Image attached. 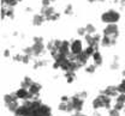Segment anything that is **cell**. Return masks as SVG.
<instances>
[{
  "label": "cell",
  "instance_id": "20",
  "mask_svg": "<svg viewBox=\"0 0 125 116\" xmlns=\"http://www.w3.org/2000/svg\"><path fill=\"white\" fill-rule=\"evenodd\" d=\"M18 2V0H1V5H5L7 7H15Z\"/></svg>",
  "mask_w": 125,
  "mask_h": 116
},
{
  "label": "cell",
  "instance_id": "32",
  "mask_svg": "<svg viewBox=\"0 0 125 116\" xmlns=\"http://www.w3.org/2000/svg\"><path fill=\"white\" fill-rule=\"evenodd\" d=\"M124 108H125V105L124 104H120V103H115L114 104V109H117V110H124Z\"/></svg>",
  "mask_w": 125,
  "mask_h": 116
},
{
  "label": "cell",
  "instance_id": "15",
  "mask_svg": "<svg viewBox=\"0 0 125 116\" xmlns=\"http://www.w3.org/2000/svg\"><path fill=\"white\" fill-rule=\"evenodd\" d=\"M45 16L42 15V13H37V15H35V16L32 17V24L35 25V26H40L43 22H45Z\"/></svg>",
  "mask_w": 125,
  "mask_h": 116
},
{
  "label": "cell",
  "instance_id": "19",
  "mask_svg": "<svg viewBox=\"0 0 125 116\" xmlns=\"http://www.w3.org/2000/svg\"><path fill=\"white\" fill-rule=\"evenodd\" d=\"M32 80H31V78L29 77H25L23 80H22V83H21V87H24V89H29L31 85H32Z\"/></svg>",
  "mask_w": 125,
  "mask_h": 116
},
{
  "label": "cell",
  "instance_id": "38",
  "mask_svg": "<svg viewBox=\"0 0 125 116\" xmlns=\"http://www.w3.org/2000/svg\"><path fill=\"white\" fill-rule=\"evenodd\" d=\"M70 100H71V98L67 96H62V98H60V102H70Z\"/></svg>",
  "mask_w": 125,
  "mask_h": 116
},
{
  "label": "cell",
  "instance_id": "11",
  "mask_svg": "<svg viewBox=\"0 0 125 116\" xmlns=\"http://www.w3.org/2000/svg\"><path fill=\"white\" fill-rule=\"evenodd\" d=\"M70 47H71V43L69 42V41H66V40H64L62 43V46H60V48H59V53L62 54V55H66V56H69L70 55Z\"/></svg>",
  "mask_w": 125,
  "mask_h": 116
},
{
  "label": "cell",
  "instance_id": "23",
  "mask_svg": "<svg viewBox=\"0 0 125 116\" xmlns=\"http://www.w3.org/2000/svg\"><path fill=\"white\" fill-rule=\"evenodd\" d=\"M115 103H120V104L125 105V93H119L115 97Z\"/></svg>",
  "mask_w": 125,
  "mask_h": 116
},
{
  "label": "cell",
  "instance_id": "37",
  "mask_svg": "<svg viewBox=\"0 0 125 116\" xmlns=\"http://www.w3.org/2000/svg\"><path fill=\"white\" fill-rule=\"evenodd\" d=\"M13 60H15V61H19V62H22V60H23V55H18V54H17Z\"/></svg>",
  "mask_w": 125,
  "mask_h": 116
},
{
  "label": "cell",
  "instance_id": "16",
  "mask_svg": "<svg viewBox=\"0 0 125 116\" xmlns=\"http://www.w3.org/2000/svg\"><path fill=\"white\" fill-rule=\"evenodd\" d=\"M93 60H94V65H96V66H101L102 65V56H101V54H100V51L99 50H96L95 53L93 54Z\"/></svg>",
  "mask_w": 125,
  "mask_h": 116
},
{
  "label": "cell",
  "instance_id": "5",
  "mask_svg": "<svg viewBox=\"0 0 125 116\" xmlns=\"http://www.w3.org/2000/svg\"><path fill=\"white\" fill-rule=\"evenodd\" d=\"M104 35H105V36H109V37L117 40V37H118V35H119L118 25H117V24H107L106 28L104 29Z\"/></svg>",
  "mask_w": 125,
  "mask_h": 116
},
{
  "label": "cell",
  "instance_id": "41",
  "mask_svg": "<svg viewBox=\"0 0 125 116\" xmlns=\"http://www.w3.org/2000/svg\"><path fill=\"white\" fill-rule=\"evenodd\" d=\"M53 68H54V69H58V68H60V65H59L58 62H54V64H53Z\"/></svg>",
  "mask_w": 125,
  "mask_h": 116
},
{
  "label": "cell",
  "instance_id": "30",
  "mask_svg": "<svg viewBox=\"0 0 125 116\" xmlns=\"http://www.w3.org/2000/svg\"><path fill=\"white\" fill-rule=\"evenodd\" d=\"M108 116H119V110H117V109H111L108 113Z\"/></svg>",
  "mask_w": 125,
  "mask_h": 116
},
{
  "label": "cell",
  "instance_id": "43",
  "mask_svg": "<svg viewBox=\"0 0 125 116\" xmlns=\"http://www.w3.org/2000/svg\"><path fill=\"white\" fill-rule=\"evenodd\" d=\"M88 1H89L90 4H93V2H95V1H97V0H88Z\"/></svg>",
  "mask_w": 125,
  "mask_h": 116
},
{
  "label": "cell",
  "instance_id": "36",
  "mask_svg": "<svg viewBox=\"0 0 125 116\" xmlns=\"http://www.w3.org/2000/svg\"><path fill=\"white\" fill-rule=\"evenodd\" d=\"M51 0H42V7H48L51 6Z\"/></svg>",
  "mask_w": 125,
  "mask_h": 116
},
{
  "label": "cell",
  "instance_id": "35",
  "mask_svg": "<svg viewBox=\"0 0 125 116\" xmlns=\"http://www.w3.org/2000/svg\"><path fill=\"white\" fill-rule=\"evenodd\" d=\"M24 54L30 55V56H34V55H32V48H31V47H27V48L24 49Z\"/></svg>",
  "mask_w": 125,
  "mask_h": 116
},
{
  "label": "cell",
  "instance_id": "10",
  "mask_svg": "<svg viewBox=\"0 0 125 116\" xmlns=\"http://www.w3.org/2000/svg\"><path fill=\"white\" fill-rule=\"evenodd\" d=\"M101 93H104L106 96H109V97H117L119 95V91H118L117 86H107L105 90L101 91Z\"/></svg>",
  "mask_w": 125,
  "mask_h": 116
},
{
  "label": "cell",
  "instance_id": "40",
  "mask_svg": "<svg viewBox=\"0 0 125 116\" xmlns=\"http://www.w3.org/2000/svg\"><path fill=\"white\" fill-rule=\"evenodd\" d=\"M4 56H5V58H9V56H10V49H5V51H4Z\"/></svg>",
  "mask_w": 125,
  "mask_h": 116
},
{
  "label": "cell",
  "instance_id": "29",
  "mask_svg": "<svg viewBox=\"0 0 125 116\" xmlns=\"http://www.w3.org/2000/svg\"><path fill=\"white\" fill-rule=\"evenodd\" d=\"M47 62L46 61H40V60H36L35 61V65H34V68H39V67H41V66H45Z\"/></svg>",
  "mask_w": 125,
  "mask_h": 116
},
{
  "label": "cell",
  "instance_id": "3",
  "mask_svg": "<svg viewBox=\"0 0 125 116\" xmlns=\"http://www.w3.org/2000/svg\"><path fill=\"white\" fill-rule=\"evenodd\" d=\"M32 48V55L34 56H40L45 51V46H43V38L42 37H34V44L31 46Z\"/></svg>",
  "mask_w": 125,
  "mask_h": 116
},
{
  "label": "cell",
  "instance_id": "26",
  "mask_svg": "<svg viewBox=\"0 0 125 116\" xmlns=\"http://www.w3.org/2000/svg\"><path fill=\"white\" fill-rule=\"evenodd\" d=\"M96 65H90V66H88V67H85V72L87 73H89V74H93L94 72L96 71Z\"/></svg>",
  "mask_w": 125,
  "mask_h": 116
},
{
  "label": "cell",
  "instance_id": "21",
  "mask_svg": "<svg viewBox=\"0 0 125 116\" xmlns=\"http://www.w3.org/2000/svg\"><path fill=\"white\" fill-rule=\"evenodd\" d=\"M6 107H7V109H9L10 111H12V113L15 114V111L18 109V107H19V103H18V100H16V102H12V103H10V104H6Z\"/></svg>",
  "mask_w": 125,
  "mask_h": 116
},
{
  "label": "cell",
  "instance_id": "2",
  "mask_svg": "<svg viewBox=\"0 0 125 116\" xmlns=\"http://www.w3.org/2000/svg\"><path fill=\"white\" fill-rule=\"evenodd\" d=\"M119 19H120V13L114 10H108L101 15V20L106 24H117Z\"/></svg>",
  "mask_w": 125,
  "mask_h": 116
},
{
  "label": "cell",
  "instance_id": "44",
  "mask_svg": "<svg viewBox=\"0 0 125 116\" xmlns=\"http://www.w3.org/2000/svg\"><path fill=\"white\" fill-rule=\"evenodd\" d=\"M123 75H124V77H125V69H124V71H123Z\"/></svg>",
  "mask_w": 125,
  "mask_h": 116
},
{
  "label": "cell",
  "instance_id": "6",
  "mask_svg": "<svg viewBox=\"0 0 125 116\" xmlns=\"http://www.w3.org/2000/svg\"><path fill=\"white\" fill-rule=\"evenodd\" d=\"M71 103H72V105H73L75 111H76V113H81L82 109H83L84 98H82V97L79 96V93H77V95H75V96L71 97Z\"/></svg>",
  "mask_w": 125,
  "mask_h": 116
},
{
  "label": "cell",
  "instance_id": "17",
  "mask_svg": "<svg viewBox=\"0 0 125 116\" xmlns=\"http://www.w3.org/2000/svg\"><path fill=\"white\" fill-rule=\"evenodd\" d=\"M4 100H5V104H10L12 102L18 100V97L16 96V93H7L4 96Z\"/></svg>",
  "mask_w": 125,
  "mask_h": 116
},
{
  "label": "cell",
  "instance_id": "13",
  "mask_svg": "<svg viewBox=\"0 0 125 116\" xmlns=\"http://www.w3.org/2000/svg\"><path fill=\"white\" fill-rule=\"evenodd\" d=\"M41 89H42L41 84H39V83H32V85H31V86L29 87V89H28V90H29V92L31 93V96L36 97V96H39V93H40Z\"/></svg>",
  "mask_w": 125,
  "mask_h": 116
},
{
  "label": "cell",
  "instance_id": "1",
  "mask_svg": "<svg viewBox=\"0 0 125 116\" xmlns=\"http://www.w3.org/2000/svg\"><path fill=\"white\" fill-rule=\"evenodd\" d=\"M93 108L95 110H96V109H100V108L109 109V108H111V97L104 95V93L99 95V96L93 100Z\"/></svg>",
  "mask_w": 125,
  "mask_h": 116
},
{
  "label": "cell",
  "instance_id": "27",
  "mask_svg": "<svg viewBox=\"0 0 125 116\" xmlns=\"http://www.w3.org/2000/svg\"><path fill=\"white\" fill-rule=\"evenodd\" d=\"M64 12H65V15H72V13H73V11H72V5L69 4V5L65 7V11H64Z\"/></svg>",
  "mask_w": 125,
  "mask_h": 116
},
{
  "label": "cell",
  "instance_id": "39",
  "mask_svg": "<svg viewBox=\"0 0 125 116\" xmlns=\"http://www.w3.org/2000/svg\"><path fill=\"white\" fill-rule=\"evenodd\" d=\"M79 96H81L82 98H85V97L88 96V92H87V91H82V92H79Z\"/></svg>",
  "mask_w": 125,
  "mask_h": 116
},
{
  "label": "cell",
  "instance_id": "7",
  "mask_svg": "<svg viewBox=\"0 0 125 116\" xmlns=\"http://www.w3.org/2000/svg\"><path fill=\"white\" fill-rule=\"evenodd\" d=\"M15 93H16V96L18 97V99L28 100V99H32V98H35L34 96H31V93L29 92V90H28V89H24V87H19Z\"/></svg>",
  "mask_w": 125,
  "mask_h": 116
},
{
  "label": "cell",
  "instance_id": "42",
  "mask_svg": "<svg viewBox=\"0 0 125 116\" xmlns=\"http://www.w3.org/2000/svg\"><path fill=\"white\" fill-rule=\"evenodd\" d=\"M71 116H87V115H84V114H82V113H75L73 115H71Z\"/></svg>",
  "mask_w": 125,
  "mask_h": 116
},
{
  "label": "cell",
  "instance_id": "31",
  "mask_svg": "<svg viewBox=\"0 0 125 116\" xmlns=\"http://www.w3.org/2000/svg\"><path fill=\"white\" fill-rule=\"evenodd\" d=\"M59 18H60V13H59V12H54V15L51 17V20H52V22H55V20H58Z\"/></svg>",
  "mask_w": 125,
  "mask_h": 116
},
{
  "label": "cell",
  "instance_id": "4",
  "mask_svg": "<svg viewBox=\"0 0 125 116\" xmlns=\"http://www.w3.org/2000/svg\"><path fill=\"white\" fill-rule=\"evenodd\" d=\"M30 114H32L34 116H52V109L49 105H46L42 103L36 110L31 111Z\"/></svg>",
  "mask_w": 125,
  "mask_h": 116
},
{
  "label": "cell",
  "instance_id": "45",
  "mask_svg": "<svg viewBox=\"0 0 125 116\" xmlns=\"http://www.w3.org/2000/svg\"><path fill=\"white\" fill-rule=\"evenodd\" d=\"M97 1H100V2H102V1H104V0H97Z\"/></svg>",
  "mask_w": 125,
  "mask_h": 116
},
{
  "label": "cell",
  "instance_id": "8",
  "mask_svg": "<svg viewBox=\"0 0 125 116\" xmlns=\"http://www.w3.org/2000/svg\"><path fill=\"white\" fill-rule=\"evenodd\" d=\"M83 46H82V41L81 40H73L71 42V47H70V51L72 55H78L83 51Z\"/></svg>",
  "mask_w": 125,
  "mask_h": 116
},
{
  "label": "cell",
  "instance_id": "47",
  "mask_svg": "<svg viewBox=\"0 0 125 116\" xmlns=\"http://www.w3.org/2000/svg\"><path fill=\"white\" fill-rule=\"evenodd\" d=\"M122 1H124V2H125V0H122Z\"/></svg>",
  "mask_w": 125,
  "mask_h": 116
},
{
  "label": "cell",
  "instance_id": "14",
  "mask_svg": "<svg viewBox=\"0 0 125 116\" xmlns=\"http://www.w3.org/2000/svg\"><path fill=\"white\" fill-rule=\"evenodd\" d=\"M54 8L52 7V6H48V7H42V10H41V13L45 16L46 18V20H51V17L54 15Z\"/></svg>",
  "mask_w": 125,
  "mask_h": 116
},
{
  "label": "cell",
  "instance_id": "33",
  "mask_svg": "<svg viewBox=\"0 0 125 116\" xmlns=\"http://www.w3.org/2000/svg\"><path fill=\"white\" fill-rule=\"evenodd\" d=\"M77 33L79 36H85L87 35V31H85V28H78Z\"/></svg>",
  "mask_w": 125,
  "mask_h": 116
},
{
  "label": "cell",
  "instance_id": "9",
  "mask_svg": "<svg viewBox=\"0 0 125 116\" xmlns=\"http://www.w3.org/2000/svg\"><path fill=\"white\" fill-rule=\"evenodd\" d=\"M58 109H59L60 111H64V113H71V111L75 110V109H73V105H72V103H71V100H70V102H60L59 105H58Z\"/></svg>",
  "mask_w": 125,
  "mask_h": 116
},
{
  "label": "cell",
  "instance_id": "12",
  "mask_svg": "<svg viewBox=\"0 0 125 116\" xmlns=\"http://www.w3.org/2000/svg\"><path fill=\"white\" fill-rule=\"evenodd\" d=\"M117 43V40L115 38H112V37H109V36H105L104 35V37L101 38V46L102 47H111V46H114Z\"/></svg>",
  "mask_w": 125,
  "mask_h": 116
},
{
  "label": "cell",
  "instance_id": "25",
  "mask_svg": "<svg viewBox=\"0 0 125 116\" xmlns=\"http://www.w3.org/2000/svg\"><path fill=\"white\" fill-rule=\"evenodd\" d=\"M117 89H118L119 93H125V78H124V80L117 86Z\"/></svg>",
  "mask_w": 125,
  "mask_h": 116
},
{
  "label": "cell",
  "instance_id": "34",
  "mask_svg": "<svg viewBox=\"0 0 125 116\" xmlns=\"http://www.w3.org/2000/svg\"><path fill=\"white\" fill-rule=\"evenodd\" d=\"M30 55H27V54H24L23 55V60H22V62L23 64H29V60H30Z\"/></svg>",
  "mask_w": 125,
  "mask_h": 116
},
{
  "label": "cell",
  "instance_id": "18",
  "mask_svg": "<svg viewBox=\"0 0 125 116\" xmlns=\"http://www.w3.org/2000/svg\"><path fill=\"white\" fill-rule=\"evenodd\" d=\"M65 78H66V82L69 84L73 83L75 82V78H76V72H73V71L65 72Z\"/></svg>",
  "mask_w": 125,
  "mask_h": 116
},
{
  "label": "cell",
  "instance_id": "28",
  "mask_svg": "<svg viewBox=\"0 0 125 116\" xmlns=\"http://www.w3.org/2000/svg\"><path fill=\"white\" fill-rule=\"evenodd\" d=\"M7 17H10L11 19L15 18V12H13V7H7Z\"/></svg>",
  "mask_w": 125,
  "mask_h": 116
},
{
  "label": "cell",
  "instance_id": "22",
  "mask_svg": "<svg viewBox=\"0 0 125 116\" xmlns=\"http://www.w3.org/2000/svg\"><path fill=\"white\" fill-rule=\"evenodd\" d=\"M84 28H85L87 33H89V35H95V33H96V28L94 26L93 24H87Z\"/></svg>",
  "mask_w": 125,
  "mask_h": 116
},
{
  "label": "cell",
  "instance_id": "46",
  "mask_svg": "<svg viewBox=\"0 0 125 116\" xmlns=\"http://www.w3.org/2000/svg\"><path fill=\"white\" fill-rule=\"evenodd\" d=\"M18 1H19V2H21V1H23V0H18Z\"/></svg>",
  "mask_w": 125,
  "mask_h": 116
},
{
  "label": "cell",
  "instance_id": "24",
  "mask_svg": "<svg viewBox=\"0 0 125 116\" xmlns=\"http://www.w3.org/2000/svg\"><path fill=\"white\" fill-rule=\"evenodd\" d=\"M84 38H85V42H87V44H88V46H93V42H94L93 35H89V33H87V35L84 36Z\"/></svg>",
  "mask_w": 125,
  "mask_h": 116
},
{
  "label": "cell",
  "instance_id": "48",
  "mask_svg": "<svg viewBox=\"0 0 125 116\" xmlns=\"http://www.w3.org/2000/svg\"><path fill=\"white\" fill-rule=\"evenodd\" d=\"M124 113H125V108H124Z\"/></svg>",
  "mask_w": 125,
  "mask_h": 116
}]
</instances>
